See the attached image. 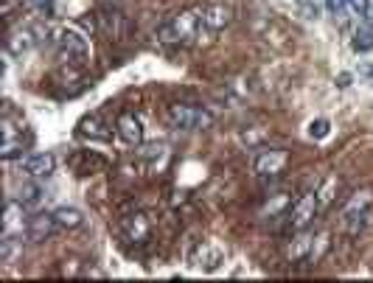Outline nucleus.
<instances>
[{
	"label": "nucleus",
	"instance_id": "obj_1",
	"mask_svg": "<svg viewBox=\"0 0 373 283\" xmlns=\"http://www.w3.org/2000/svg\"><path fill=\"white\" fill-rule=\"evenodd\" d=\"M213 31L202 23V9H185L174 14L169 23L158 28V40L166 45H185V42H210Z\"/></svg>",
	"mask_w": 373,
	"mask_h": 283
},
{
	"label": "nucleus",
	"instance_id": "obj_2",
	"mask_svg": "<svg viewBox=\"0 0 373 283\" xmlns=\"http://www.w3.org/2000/svg\"><path fill=\"white\" fill-rule=\"evenodd\" d=\"M45 37L62 59H84L90 53V40L73 25H45Z\"/></svg>",
	"mask_w": 373,
	"mask_h": 283
},
{
	"label": "nucleus",
	"instance_id": "obj_3",
	"mask_svg": "<svg viewBox=\"0 0 373 283\" xmlns=\"http://www.w3.org/2000/svg\"><path fill=\"white\" fill-rule=\"evenodd\" d=\"M373 219V188H359L343 208V227L348 236H359Z\"/></svg>",
	"mask_w": 373,
	"mask_h": 283
},
{
	"label": "nucleus",
	"instance_id": "obj_4",
	"mask_svg": "<svg viewBox=\"0 0 373 283\" xmlns=\"http://www.w3.org/2000/svg\"><path fill=\"white\" fill-rule=\"evenodd\" d=\"M169 127L177 132H202L213 123V115L205 107H194V104H171L166 112Z\"/></svg>",
	"mask_w": 373,
	"mask_h": 283
},
{
	"label": "nucleus",
	"instance_id": "obj_5",
	"mask_svg": "<svg viewBox=\"0 0 373 283\" xmlns=\"http://www.w3.org/2000/svg\"><path fill=\"white\" fill-rule=\"evenodd\" d=\"M0 130H3V146H0V157L9 163V160H23V151L28 146V140H23V127H14V121L6 115L0 121Z\"/></svg>",
	"mask_w": 373,
	"mask_h": 283
},
{
	"label": "nucleus",
	"instance_id": "obj_6",
	"mask_svg": "<svg viewBox=\"0 0 373 283\" xmlns=\"http://www.w3.org/2000/svg\"><path fill=\"white\" fill-rule=\"evenodd\" d=\"M17 169L28 180H48L56 169V157L51 151H34V154H25L17 163Z\"/></svg>",
	"mask_w": 373,
	"mask_h": 283
},
{
	"label": "nucleus",
	"instance_id": "obj_7",
	"mask_svg": "<svg viewBox=\"0 0 373 283\" xmlns=\"http://www.w3.org/2000/svg\"><path fill=\"white\" fill-rule=\"evenodd\" d=\"M228 261V249L219 244V241H205L197 247V253L191 256V264L200 269V272H216L222 269Z\"/></svg>",
	"mask_w": 373,
	"mask_h": 283
},
{
	"label": "nucleus",
	"instance_id": "obj_8",
	"mask_svg": "<svg viewBox=\"0 0 373 283\" xmlns=\"http://www.w3.org/2000/svg\"><path fill=\"white\" fill-rule=\"evenodd\" d=\"M287 163H289V157L284 149H261L253 160V171L258 177H275L287 169Z\"/></svg>",
	"mask_w": 373,
	"mask_h": 283
},
{
	"label": "nucleus",
	"instance_id": "obj_9",
	"mask_svg": "<svg viewBox=\"0 0 373 283\" xmlns=\"http://www.w3.org/2000/svg\"><path fill=\"white\" fill-rule=\"evenodd\" d=\"M317 210H320V205H317V191L303 194V197H300L298 202H292V208H289V225H292L295 230H303V227L315 219Z\"/></svg>",
	"mask_w": 373,
	"mask_h": 283
},
{
	"label": "nucleus",
	"instance_id": "obj_10",
	"mask_svg": "<svg viewBox=\"0 0 373 283\" xmlns=\"http://www.w3.org/2000/svg\"><path fill=\"white\" fill-rule=\"evenodd\" d=\"M121 236L130 244H143L152 236V222L146 213H130L121 219Z\"/></svg>",
	"mask_w": 373,
	"mask_h": 283
},
{
	"label": "nucleus",
	"instance_id": "obj_11",
	"mask_svg": "<svg viewBox=\"0 0 373 283\" xmlns=\"http://www.w3.org/2000/svg\"><path fill=\"white\" fill-rule=\"evenodd\" d=\"M56 230H59V225H56V219H53V210L51 213H34V216L28 219V225H25V238L34 241V244H43Z\"/></svg>",
	"mask_w": 373,
	"mask_h": 283
},
{
	"label": "nucleus",
	"instance_id": "obj_12",
	"mask_svg": "<svg viewBox=\"0 0 373 283\" xmlns=\"http://www.w3.org/2000/svg\"><path fill=\"white\" fill-rule=\"evenodd\" d=\"M96 23L101 28V34H107L110 40H123L130 34V23L121 12H112V9H101L96 14Z\"/></svg>",
	"mask_w": 373,
	"mask_h": 283
},
{
	"label": "nucleus",
	"instance_id": "obj_13",
	"mask_svg": "<svg viewBox=\"0 0 373 283\" xmlns=\"http://www.w3.org/2000/svg\"><path fill=\"white\" fill-rule=\"evenodd\" d=\"M115 130H118V138L127 146H141L143 143V123L132 112H121L118 121H115Z\"/></svg>",
	"mask_w": 373,
	"mask_h": 283
},
{
	"label": "nucleus",
	"instance_id": "obj_14",
	"mask_svg": "<svg viewBox=\"0 0 373 283\" xmlns=\"http://www.w3.org/2000/svg\"><path fill=\"white\" fill-rule=\"evenodd\" d=\"M37 42H40V34L34 28H17L6 40V56H25Z\"/></svg>",
	"mask_w": 373,
	"mask_h": 283
},
{
	"label": "nucleus",
	"instance_id": "obj_15",
	"mask_svg": "<svg viewBox=\"0 0 373 283\" xmlns=\"http://www.w3.org/2000/svg\"><path fill=\"white\" fill-rule=\"evenodd\" d=\"M25 205L14 197L6 202V213H3V233H25L28 225V216H25Z\"/></svg>",
	"mask_w": 373,
	"mask_h": 283
},
{
	"label": "nucleus",
	"instance_id": "obj_16",
	"mask_svg": "<svg viewBox=\"0 0 373 283\" xmlns=\"http://www.w3.org/2000/svg\"><path fill=\"white\" fill-rule=\"evenodd\" d=\"M17 199H20L28 210H31V208H40V205H45V199H48V188L43 185V180H28V182L20 185Z\"/></svg>",
	"mask_w": 373,
	"mask_h": 283
},
{
	"label": "nucleus",
	"instance_id": "obj_17",
	"mask_svg": "<svg viewBox=\"0 0 373 283\" xmlns=\"http://www.w3.org/2000/svg\"><path fill=\"white\" fill-rule=\"evenodd\" d=\"M256 28H258V34H261L267 42H272L275 48H289V34H287V28H281L272 17H261V20L256 23Z\"/></svg>",
	"mask_w": 373,
	"mask_h": 283
},
{
	"label": "nucleus",
	"instance_id": "obj_18",
	"mask_svg": "<svg viewBox=\"0 0 373 283\" xmlns=\"http://www.w3.org/2000/svg\"><path fill=\"white\" fill-rule=\"evenodd\" d=\"M23 233H3V238H0V264L12 267L17 258H23Z\"/></svg>",
	"mask_w": 373,
	"mask_h": 283
},
{
	"label": "nucleus",
	"instance_id": "obj_19",
	"mask_svg": "<svg viewBox=\"0 0 373 283\" xmlns=\"http://www.w3.org/2000/svg\"><path fill=\"white\" fill-rule=\"evenodd\" d=\"M230 20H233V12L228 6H222V3H210V6L202 9V23H205V28L213 31V34L216 31H222L225 25H230Z\"/></svg>",
	"mask_w": 373,
	"mask_h": 283
},
{
	"label": "nucleus",
	"instance_id": "obj_20",
	"mask_svg": "<svg viewBox=\"0 0 373 283\" xmlns=\"http://www.w3.org/2000/svg\"><path fill=\"white\" fill-rule=\"evenodd\" d=\"M53 219H56L59 230H76V227L84 225V213H82L79 208H73V205H59V208H53Z\"/></svg>",
	"mask_w": 373,
	"mask_h": 283
},
{
	"label": "nucleus",
	"instance_id": "obj_21",
	"mask_svg": "<svg viewBox=\"0 0 373 283\" xmlns=\"http://www.w3.org/2000/svg\"><path fill=\"white\" fill-rule=\"evenodd\" d=\"M312 238H315V233L298 230V236L287 244V258H289V261H303V258H309V249H312Z\"/></svg>",
	"mask_w": 373,
	"mask_h": 283
},
{
	"label": "nucleus",
	"instance_id": "obj_22",
	"mask_svg": "<svg viewBox=\"0 0 373 283\" xmlns=\"http://www.w3.org/2000/svg\"><path fill=\"white\" fill-rule=\"evenodd\" d=\"M289 208H292V197H289V194H272V197L261 205L258 216H261V219H278V216H284Z\"/></svg>",
	"mask_w": 373,
	"mask_h": 283
},
{
	"label": "nucleus",
	"instance_id": "obj_23",
	"mask_svg": "<svg viewBox=\"0 0 373 283\" xmlns=\"http://www.w3.org/2000/svg\"><path fill=\"white\" fill-rule=\"evenodd\" d=\"M138 157L149 166V169H160L169 157V149L163 143H149V146H141L138 149Z\"/></svg>",
	"mask_w": 373,
	"mask_h": 283
},
{
	"label": "nucleus",
	"instance_id": "obj_24",
	"mask_svg": "<svg viewBox=\"0 0 373 283\" xmlns=\"http://www.w3.org/2000/svg\"><path fill=\"white\" fill-rule=\"evenodd\" d=\"M337 191H339V177H337V174H328V177L320 182V188H317V205H320V210L334 202Z\"/></svg>",
	"mask_w": 373,
	"mask_h": 283
},
{
	"label": "nucleus",
	"instance_id": "obj_25",
	"mask_svg": "<svg viewBox=\"0 0 373 283\" xmlns=\"http://www.w3.org/2000/svg\"><path fill=\"white\" fill-rule=\"evenodd\" d=\"M295 9H298V14L303 17V20H309V23H315V20H320L323 17V0H295Z\"/></svg>",
	"mask_w": 373,
	"mask_h": 283
},
{
	"label": "nucleus",
	"instance_id": "obj_26",
	"mask_svg": "<svg viewBox=\"0 0 373 283\" xmlns=\"http://www.w3.org/2000/svg\"><path fill=\"white\" fill-rule=\"evenodd\" d=\"M328 247H331V233H328V230H320V233L312 238V249H309V261L317 264V261L328 253Z\"/></svg>",
	"mask_w": 373,
	"mask_h": 283
},
{
	"label": "nucleus",
	"instance_id": "obj_27",
	"mask_svg": "<svg viewBox=\"0 0 373 283\" xmlns=\"http://www.w3.org/2000/svg\"><path fill=\"white\" fill-rule=\"evenodd\" d=\"M351 48H354L357 53H368V51H373V28H368V25L362 23V25L354 31Z\"/></svg>",
	"mask_w": 373,
	"mask_h": 283
},
{
	"label": "nucleus",
	"instance_id": "obj_28",
	"mask_svg": "<svg viewBox=\"0 0 373 283\" xmlns=\"http://www.w3.org/2000/svg\"><path fill=\"white\" fill-rule=\"evenodd\" d=\"M306 135L312 140H326L331 135V121L328 118H312L306 123Z\"/></svg>",
	"mask_w": 373,
	"mask_h": 283
},
{
	"label": "nucleus",
	"instance_id": "obj_29",
	"mask_svg": "<svg viewBox=\"0 0 373 283\" xmlns=\"http://www.w3.org/2000/svg\"><path fill=\"white\" fill-rule=\"evenodd\" d=\"M264 140H267V130H261V127L241 130V132H239V143L247 146V149H256V146H261Z\"/></svg>",
	"mask_w": 373,
	"mask_h": 283
},
{
	"label": "nucleus",
	"instance_id": "obj_30",
	"mask_svg": "<svg viewBox=\"0 0 373 283\" xmlns=\"http://www.w3.org/2000/svg\"><path fill=\"white\" fill-rule=\"evenodd\" d=\"M79 130H82V135H90V138H107V132H104V127H101V121H99L96 115L84 118V121L79 123Z\"/></svg>",
	"mask_w": 373,
	"mask_h": 283
},
{
	"label": "nucleus",
	"instance_id": "obj_31",
	"mask_svg": "<svg viewBox=\"0 0 373 283\" xmlns=\"http://www.w3.org/2000/svg\"><path fill=\"white\" fill-rule=\"evenodd\" d=\"M323 6L334 20H346V14H351L348 0H323Z\"/></svg>",
	"mask_w": 373,
	"mask_h": 283
},
{
	"label": "nucleus",
	"instance_id": "obj_32",
	"mask_svg": "<svg viewBox=\"0 0 373 283\" xmlns=\"http://www.w3.org/2000/svg\"><path fill=\"white\" fill-rule=\"evenodd\" d=\"M62 275H65V278L84 275V272H82V261H79V258H68V261H62Z\"/></svg>",
	"mask_w": 373,
	"mask_h": 283
},
{
	"label": "nucleus",
	"instance_id": "obj_33",
	"mask_svg": "<svg viewBox=\"0 0 373 283\" xmlns=\"http://www.w3.org/2000/svg\"><path fill=\"white\" fill-rule=\"evenodd\" d=\"M348 9H351V14L365 20L370 14V0H348Z\"/></svg>",
	"mask_w": 373,
	"mask_h": 283
},
{
	"label": "nucleus",
	"instance_id": "obj_34",
	"mask_svg": "<svg viewBox=\"0 0 373 283\" xmlns=\"http://www.w3.org/2000/svg\"><path fill=\"white\" fill-rule=\"evenodd\" d=\"M25 6L34 9V12H40V14H45V12L53 9V0H25Z\"/></svg>",
	"mask_w": 373,
	"mask_h": 283
},
{
	"label": "nucleus",
	"instance_id": "obj_35",
	"mask_svg": "<svg viewBox=\"0 0 373 283\" xmlns=\"http://www.w3.org/2000/svg\"><path fill=\"white\" fill-rule=\"evenodd\" d=\"M84 278H107L99 267H90V269H84Z\"/></svg>",
	"mask_w": 373,
	"mask_h": 283
},
{
	"label": "nucleus",
	"instance_id": "obj_36",
	"mask_svg": "<svg viewBox=\"0 0 373 283\" xmlns=\"http://www.w3.org/2000/svg\"><path fill=\"white\" fill-rule=\"evenodd\" d=\"M337 82H339V87H348V84H351V76H348V73H343V76H339Z\"/></svg>",
	"mask_w": 373,
	"mask_h": 283
}]
</instances>
